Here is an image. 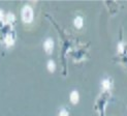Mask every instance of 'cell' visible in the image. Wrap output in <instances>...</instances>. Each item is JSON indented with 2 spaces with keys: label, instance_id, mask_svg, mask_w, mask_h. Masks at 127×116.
<instances>
[{
  "label": "cell",
  "instance_id": "obj_1",
  "mask_svg": "<svg viewBox=\"0 0 127 116\" xmlns=\"http://www.w3.org/2000/svg\"><path fill=\"white\" fill-rule=\"evenodd\" d=\"M22 20L25 23H31L33 20V9L31 6L26 5L22 9Z\"/></svg>",
  "mask_w": 127,
  "mask_h": 116
},
{
  "label": "cell",
  "instance_id": "obj_2",
  "mask_svg": "<svg viewBox=\"0 0 127 116\" xmlns=\"http://www.w3.org/2000/svg\"><path fill=\"white\" fill-rule=\"evenodd\" d=\"M43 48H44V51L50 54L53 51V49H54V42H53V40L48 38V40L44 42V44H43Z\"/></svg>",
  "mask_w": 127,
  "mask_h": 116
},
{
  "label": "cell",
  "instance_id": "obj_3",
  "mask_svg": "<svg viewBox=\"0 0 127 116\" xmlns=\"http://www.w3.org/2000/svg\"><path fill=\"white\" fill-rule=\"evenodd\" d=\"M83 23H84V21H83V18L82 17H77L74 19V26L77 27V28H82V26H83Z\"/></svg>",
  "mask_w": 127,
  "mask_h": 116
},
{
  "label": "cell",
  "instance_id": "obj_4",
  "mask_svg": "<svg viewBox=\"0 0 127 116\" xmlns=\"http://www.w3.org/2000/svg\"><path fill=\"white\" fill-rule=\"evenodd\" d=\"M79 99H80L79 93L77 91H72L71 94H70V101H71L72 104H77V103L79 102Z\"/></svg>",
  "mask_w": 127,
  "mask_h": 116
},
{
  "label": "cell",
  "instance_id": "obj_5",
  "mask_svg": "<svg viewBox=\"0 0 127 116\" xmlns=\"http://www.w3.org/2000/svg\"><path fill=\"white\" fill-rule=\"evenodd\" d=\"M5 44L7 45V46H12L14 45V38L10 34H7L5 36Z\"/></svg>",
  "mask_w": 127,
  "mask_h": 116
},
{
  "label": "cell",
  "instance_id": "obj_6",
  "mask_svg": "<svg viewBox=\"0 0 127 116\" xmlns=\"http://www.w3.org/2000/svg\"><path fill=\"white\" fill-rule=\"evenodd\" d=\"M14 21H15V16L14 15L10 14V12L6 15V18H5V22L6 23H9L10 24L11 22H14Z\"/></svg>",
  "mask_w": 127,
  "mask_h": 116
},
{
  "label": "cell",
  "instance_id": "obj_7",
  "mask_svg": "<svg viewBox=\"0 0 127 116\" xmlns=\"http://www.w3.org/2000/svg\"><path fill=\"white\" fill-rule=\"evenodd\" d=\"M48 68H49L50 72H54L55 70V62L52 61V60H50L48 62Z\"/></svg>",
  "mask_w": 127,
  "mask_h": 116
},
{
  "label": "cell",
  "instance_id": "obj_8",
  "mask_svg": "<svg viewBox=\"0 0 127 116\" xmlns=\"http://www.w3.org/2000/svg\"><path fill=\"white\" fill-rule=\"evenodd\" d=\"M110 87H111V84H110V81L109 80L102 81V88L103 89H109Z\"/></svg>",
  "mask_w": 127,
  "mask_h": 116
},
{
  "label": "cell",
  "instance_id": "obj_9",
  "mask_svg": "<svg viewBox=\"0 0 127 116\" xmlns=\"http://www.w3.org/2000/svg\"><path fill=\"white\" fill-rule=\"evenodd\" d=\"M59 116H68V112L65 111V110H62V111L59 113Z\"/></svg>",
  "mask_w": 127,
  "mask_h": 116
},
{
  "label": "cell",
  "instance_id": "obj_10",
  "mask_svg": "<svg viewBox=\"0 0 127 116\" xmlns=\"http://www.w3.org/2000/svg\"><path fill=\"white\" fill-rule=\"evenodd\" d=\"M118 51L119 52H123V45L122 44H120L118 46Z\"/></svg>",
  "mask_w": 127,
  "mask_h": 116
},
{
  "label": "cell",
  "instance_id": "obj_11",
  "mask_svg": "<svg viewBox=\"0 0 127 116\" xmlns=\"http://www.w3.org/2000/svg\"><path fill=\"white\" fill-rule=\"evenodd\" d=\"M2 19H4V15H3V11L0 9V20H2Z\"/></svg>",
  "mask_w": 127,
  "mask_h": 116
}]
</instances>
